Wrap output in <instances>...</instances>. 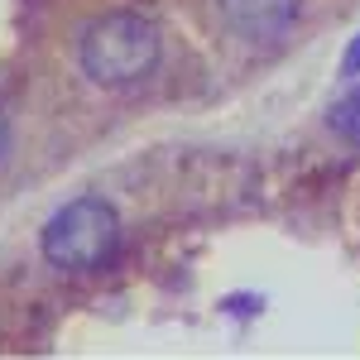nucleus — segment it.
I'll use <instances>...</instances> for the list:
<instances>
[{
    "label": "nucleus",
    "mask_w": 360,
    "mask_h": 360,
    "mask_svg": "<svg viewBox=\"0 0 360 360\" xmlns=\"http://www.w3.org/2000/svg\"><path fill=\"white\" fill-rule=\"evenodd\" d=\"M164 53L159 25L139 10H106L82 29L77 39V68L101 91H130L149 82Z\"/></svg>",
    "instance_id": "1"
},
{
    "label": "nucleus",
    "mask_w": 360,
    "mask_h": 360,
    "mask_svg": "<svg viewBox=\"0 0 360 360\" xmlns=\"http://www.w3.org/2000/svg\"><path fill=\"white\" fill-rule=\"evenodd\" d=\"M39 250L63 274H101L120 250V217L106 197L82 193L44 221Z\"/></svg>",
    "instance_id": "2"
},
{
    "label": "nucleus",
    "mask_w": 360,
    "mask_h": 360,
    "mask_svg": "<svg viewBox=\"0 0 360 360\" xmlns=\"http://www.w3.org/2000/svg\"><path fill=\"white\" fill-rule=\"evenodd\" d=\"M217 25L245 44H269L298 20V0H212Z\"/></svg>",
    "instance_id": "3"
},
{
    "label": "nucleus",
    "mask_w": 360,
    "mask_h": 360,
    "mask_svg": "<svg viewBox=\"0 0 360 360\" xmlns=\"http://www.w3.org/2000/svg\"><path fill=\"white\" fill-rule=\"evenodd\" d=\"M5 154H10V115L0 111V164H5Z\"/></svg>",
    "instance_id": "4"
}]
</instances>
